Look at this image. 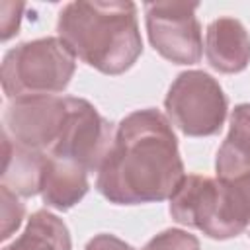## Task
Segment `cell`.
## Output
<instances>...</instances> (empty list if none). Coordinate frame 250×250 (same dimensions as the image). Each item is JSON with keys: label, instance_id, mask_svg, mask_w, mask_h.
Wrapping results in <instances>:
<instances>
[{"label": "cell", "instance_id": "obj_12", "mask_svg": "<svg viewBox=\"0 0 250 250\" xmlns=\"http://www.w3.org/2000/svg\"><path fill=\"white\" fill-rule=\"evenodd\" d=\"M217 178L230 180L250 172V104H240L230 115V129L217 150Z\"/></svg>", "mask_w": 250, "mask_h": 250}, {"label": "cell", "instance_id": "obj_9", "mask_svg": "<svg viewBox=\"0 0 250 250\" xmlns=\"http://www.w3.org/2000/svg\"><path fill=\"white\" fill-rule=\"evenodd\" d=\"M205 55L219 72L232 74L244 70L250 62V35L246 27L230 16L213 20L205 33Z\"/></svg>", "mask_w": 250, "mask_h": 250}, {"label": "cell", "instance_id": "obj_7", "mask_svg": "<svg viewBox=\"0 0 250 250\" xmlns=\"http://www.w3.org/2000/svg\"><path fill=\"white\" fill-rule=\"evenodd\" d=\"M195 2H148L146 29L152 47L176 64H193L201 59V27Z\"/></svg>", "mask_w": 250, "mask_h": 250}, {"label": "cell", "instance_id": "obj_5", "mask_svg": "<svg viewBox=\"0 0 250 250\" xmlns=\"http://www.w3.org/2000/svg\"><path fill=\"white\" fill-rule=\"evenodd\" d=\"M164 107L172 123L189 137L219 133L227 117V96L203 70L182 72L170 86Z\"/></svg>", "mask_w": 250, "mask_h": 250}, {"label": "cell", "instance_id": "obj_15", "mask_svg": "<svg viewBox=\"0 0 250 250\" xmlns=\"http://www.w3.org/2000/svg\"><path fill=\"white\" fill-rule=\"evenodd\" d=\"M0 191H2V234L0 236L6 240L21 225L25 207H23V203H20L18 193H14L10 188L2 186Z\"/></svg>", "mask_w": 250, "mask_h": 250}, {"label": "cell", "instance_id": "obj_10", "mask_svg": "<svg viewBox=\"0 0 250 250\" xmlns=\"http://www.w3.org/2000/svg\"><path fill=\"white\" fill-rule=\"evenodd\" d=\"M2 141V186L23 197L39 193L47 154L14 143L6 133Z\"/></svg>", "mask_w": 250, "mask_h": 250}, {"label": "cell", "instance_id": "obj_11", "mask_svg": "<svg viewBox=\"0 0 250 250\" xmlns=\"http://www.w3.org/2000/svg\"><path fill=\"white\" fill-rule=\"evenodd\" d=\"M88 191V172L78 164L47 156L43 178H41V197L49 207L70 209Z\"/></svg>", "mask_w": 250, "mask_h": 250}, {"label": "cell", "instance_id": "obj_3", "mask_svg": "<svg viewBox=\"0 0 250 250\" xmlns=\"http://www.w3.org/2000/svg\"><path fill=\"white\" fill-rule=\"evenodd\" d=\"M174 221L225 240L250 225V172L223 180L188 174L170 197Z\"/></svg>", "mask_w": 250, "mask_h": 250}, {"label": "cell", "instance_id": "obj_13", "mask_svg": "<svg viewBox=\"0 0 250 250\" xmlns=\"http://www.w3.org/2000/svg\"><path fill=\"white\" fill-rule=\"evenodd\" d=\"M4 250H70V234L57 215L37 211L27 221L25 230Z\"/></svg>", "mask_w": 250, "mask_h": 250}, {"label": "cell", "instance_id": "obj_16", "mask_svg": "<svg viewBox=\"0 0 250 250\" xmlns=\"http://www.w3.org/2000/svg\"><path fill=\"white\" fill-rule=\"evenodd\" d=\"M21 2H0V35L2 41H8L20 27L21 12H23Z\"/></svg>", "mask_w": 250, "mask_h": 250}, {"label": "cell", "instance_id": "obj_17", "mask_svg": "<svg viewBox=\"0 0 250 250\" xmlns=\"http://www.w3.org/2000/svg\"><path fill=\"white\" fill-rule=\"evenodd\" d=\"M86 250H133V248L113 234H98L86 244Z\"/></svg>", "mask_w": 250, "mask_h": 250}, {"label": "cell", "instance_id": "obj_4", "mask_svg": "<svg viewBox=\"0 0 250 250\" xmlns=\"http://www.w3.org/2000/svg\"><path fill=\"white\" fill-rule=\"evenodd\" d=\"M76 68V57L61 37L18 45L2 62V88L10 100L55 96L62 92Z\"/></svg>", "mask_w": 250, "mask_h": 250}, {"label": "cell", "instance_id": "obj_14", "mask_svg": "<svg viewBox=\"0 0 250 250\" xmlns=\"http://www.w3.org/2000/svg\"><path fill=\"white\" fill-rule=\"evenodd\" d=\"M143 250H199V240L180 229H168L150 238Z\"/></svg>", "mask_w": 250, "mask_h": 250}, {"label": "cell", "instance_id": "obj_1", "mask_svg": "<svg viewBox=\"0 0 250 250\" xmlns=\"http://www.w3.org/2000/svg\"><path fill=\"white\" fill-rule=\"evenodd\" d=\"M184 162L170 119L156 109L129 113L98 170V191L117 205L170 199L184 180Z\"/></svg>", "mask_w": 250, "mask_h": 250}, {"label": "cell", "instance_id": "obj_2", "mask_svg": "<svg viewBox=\"0 0 250 250\" xmlns=\"http://www.w3.org/2000/svg\"><path fill=\"white\" fill-rule=\"evenodd\" d=\"M74 57L104 74H121L143 53L133 2H70L57 21Z\"/></svg>", "mask_w": 250, "mask_h": 250}, {"label": "cell", "instance_id": "obj_8", "mask_svg": "<svg viewBox=\"0 0 250 250\" xmlns=\"http://www.w3.org/2000/svg\"><path fill=\"white\" fill-rule=\"evenodd\" d=\"M68 111V98L27 96L12 100L4 113V133L31 150H51Z\"/></svg>", "mask_w": 250, "mask_h": 250}, {"label": "cell", "instance_id": "obj_6", "mask_svg": "<svg viewBox=\"0 0 250 250\" xmlns=\"http://www.w3.org/2000/svg\"><path fill=\"white\" fill-rule=\"evenodd\" d=\"M113 137L111 123L90 102L68 98L66 119L49 156L78 164L86 172L100 170L113 145Z\"/></svg>", "mask_w": 250, "mask_h": 250}]
</instances>
